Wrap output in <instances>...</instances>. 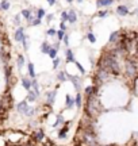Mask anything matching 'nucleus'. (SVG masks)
<instances>
[{
	"mask_svg": "<svg viewBox=\"0 0 138 146\" xmlns=\"http://www.w3.org/2000/svg\"><path fill=\"white\" fill-rule=\"evenodd\" d=\"M125 68H126V76L127 77L134 79V77H135V74H137V60H135L133 56L127 57Z\"/></svg>",
	"mask_w": 138,
	"mask_h": 146,
	"instance_id": "nucleus-1",
	"label": "nucleus"
},
{
	"mask_svg": "<svg viewBox=\"0 0 138 146\" xmlns=\"http://www.w3.org/2000/svg\"><path fill=\"white\" fill-rule=\"evenodd\" d=\"M24 27H22V26H19V27L17 28V31H15V34H14V39L17 41L18 43H22L23 38H24Z\"/></svg>",
	"mask_w": 138,
	"mask_h": 146,
	"instance_id": "nucleus-2",
	"label": "nucleus"
},
{
	"mask_svg": "<svg viewBox=\"0 0 138 146\" xmlns=\"http://www.w3.org/2000/svg\"><path fill=\"white\" fill-rule=\"evenodd\" d=\"M115 12L119 15V16H126V15H129L130 14V10H129V7L125 6V4H121V6L116 7Z\"/></svg>",
	"mask_w": 138,
	"mask_h": 146,
	"instance_id": "nucleus-3",
	"label": "nucleus"
},
{
	"mask_svg": "<svg viewBox=\"0 0 138 146\" xmlns=\"http://www.w3.org/2000/svg\"><path fill=\"white\" fill-rule=\"evenodd\" d=\"M66 79L71 80V83L75 85V88H76L77 91L80 89V77H77V76H72V74L66 73Z\"/></svg>",
	"mask_w": 138,
	"mask_h": 146,
	"instance_id": "nucleus-4",
	"label": "nucleus"
},
{
	"mask_svg": "<svg viewBox=\"0 0 138 146\" xmlns=\"http://www.w3.org/2000/svg\"><path fill=\"white\" fill-rule=\"evenodd\" d=\"M119 39H121V31H112V33L110 34L108 42H110L111 45H114V43H116Z\"/></svg>",
	"mask_w": 138,
	"mask_h": 146,
	"instance_id": "nucleus-5",
	"label": "nucleus"
},
{
	"mask_svg": "<svg viewBox=\"0 0 138 146\" xmlns=\"http://www.w3.org/2000/svg\"><path fill=\"white\" fill-rule=\"evenodd\" d=\"M115 0H96V7L98 8H106V7H110Z\"/></svg>",
	"mask_w": 138,
	"mask_h": 146,
	"instance_id": "nucleus-6",
	"label": "nucleus"
},
{
	"mask_svg": "<svg viewBox=\"0 0 138 146\" xmlns=\"http://www.w3.org/2000/svg\"><path fill=\"white\" fill-rule=\"evenodd\" d=\"M28 107V101L23 100V101H19L17 104V108H18V112L19 114H24V111H26V108Z\"/></svg>",
	"mask_w": 138,
	"mask_h": 146,
	"instance_id": "nucleus-7",
	"label": "nucleus"
},
{
	"mask_svg": "<svg viewBox=\"0 0 138 146\" xmlns=\"http://www.w3.org/2000/svg\"><path fill=\"white\" fill-rule=\"evenodd\" d=\"M76 20H77V14H76V11H75V10L68 11V20H66V22L73 24V23H76Z\"/></svg>",
	"mask_w": 138,
	"mask_h": 146,
	"instance_id": "nucleus-8",
	"label": "nucleus"
},
{
	"mask_svg": "<svg viewBox=\"0 0 138 146\" xmlns=\"http://www.w3.org/2000/svg\"><path fill=\"white\" fill-rule=\"evenodd\" d=\"M65 56H66V62H75L76 61V58H75V53H73L71 49H66L65 50Z\"/></svg>",
	"mask_w": 138,
	"mask_h": 146,
	"instance_id": "nucleus-9",
	"label": "nucleus"
},
{
	"mask_svg": "<svg viewBox=\"0 0 138 146\" xmlns=\"http://www.w3.org/2000/svg\"><path fill=\"white\" fill-rule=\"evenodd\" d=\"M65 99H66V110H72L73 106H75V99H73L71 95H66L65 96Z\"/></svg>",
	"mask_w": 138,
	"mask_h": 146,
	"instance_id": "nucleus-10",
	"label": "nucleus"
},
{
	"mask_svg": "<svg viewBox=\"0 0 138 146\" xmlns=\"http://www.w3.org/2000/svg\"><path fill=\"white\" fill-rule=\"evenodd\" d=\"M55 95H57V89H54L53 92H49V93H48V99H46V100H48V104H49V106L54 103V100H55Z\"/></svg>",
	"mask_w": 138,
	"mask_h": 146,
	"instance_id": "nucleus-11",
	"label": "nucleus"
},
{
	"mask_svg": "<svg viewBox=\"0 0 138 146\" xmlns=\"http://www.w3.org/2000/svg\"><path fill=\"white\" fill-rule=\"evenodd\" d=\"M27 72H28V74H30V77L31 79H35V69H34V64L33 62H28L27 64Z\"/></svg>",
	"mask_w": 138,
	"mask_h": 146,
	"instance_id": "nucleus-12",
	"label": "nucleus"
},
{
	"mask_svg": "<svg viewBox=\"0 0 138 146\" xmlns=\"http://www.w3.org/2000/svg\"><path fill=\"white\" fill-rule=\"evenodd\" d=\"M22 85L26 91L31 89V80L27 79V77H22Z\"/></svg>",
	"mask_w": 138,
	"mask_h": 146,
	"instance_id": "nucleus-13",
	"label": "nucleus"
},
{
	"mask_svg": "<svg viewBox=\"0 0 138 146\" xmlns=\"http://www.w3.org/2000/svg\"><path fill=\"white\" fill-rule=\"evenodd\" d=\"M75 106L77 107V108H81V106H83V96H81L80 92H79L77 95H76V97H75Z\"/></svg>",
	"mask_w": 138,
	"mask_h": 146,
	"instance_id": "nucleus-14",
	"label": "nucleus"
},
{
	"mask_svg": "<svg viewBox=\"0 0 138 146\" xmlns=\"http://www.w3.org/2000/svg\"><path fill=\"white\" fill-rule=\"evenodd\" d=\"M10 8H11L10 1H8V0H1V3H0V10H3V11H8Z\"/></svg>",
	"mask_w": 138,
	"mask_h": 146,
	"instance_id": "nucleus-15",
	"label": "nucleus"
},
{
	"mask_svg": "<svg viewBox=\"0 0 138 146\" xmlns=\"http://www.w3.org/2000/svg\"><path fill=\"white\" fill-rule=\"evenodd\" d=\"M49 49H50V43L48 42V41H44V42H42V45H41V51H42L44 54H48Z\"/></svg>",
	"mask_w": 138,
	"mask_h": 146,
	"instance_id": "nucleus-16",
	"label": "nucleus"
},
{
	"mask_svg": "<svg viewBox=\"0 0 138 146\" xmlns=\"http://www.w3.org/2000/svg\"><path fill=\"white\" fill-rule=\"evenodd\" d=\"M35 99H37V95L34 93V91L33 89H28L27 91V99H26V101H35Z\"/></svg>",
	"mask_w": 138,
	"mask_h": 146,
	"instance_id": "nucleus-17",
	"label": "nucleus"
},
{
	"mask_svg": "<svg viewBox=\"0 0 138 146\" xmlns=\"http://www.w3.org/2000/svg\"><path fill=\"white\" fill-rule=\"evenodd\" d=\"M57 53H58V50H57V49H54L53 46L50 45V49H49V51H48V56L53 60V58H55V57H57Z\"/></svg>",
	"mask_w": 138,
	"mask_h": 146,
	"instance_id": "nucleus-18",
	"label": "nucleus"
},
{
	"mask_svg": "<svg viewBox=\"0 0 138 146\" xmlns=\"http://www.w3.org/2000/svg\"><path fill=\"white\" fill-rule=\"evenodd\" d=\"M17 64H18V68H19V70L23 68V65H24V56H22V54H19L17 58Z\"/></svg>",
	"mask_w": 138,
	"mask_h": 146,
	"instance_id": "nucleus-19",
	"label": "nucleus"
},
{
	"mask_svg": "<svg viewBox=\"0 0 138 146\" xmlns=\"http://www.w3.org/2000/svg\"><path fill=\"white\" fill-rule=\"evenodd\" d=\"M57 79H58V81H61V83H65L66 80V72H62V70H60V72L57 73Z\"/></svg>",
	"mask_w": 138,
	"mask_h": 146,
	"instance_id": "nucleus-20",
	"label": "nucleus"
},
{
	"mask_svg": "<svg viewBox=\"0 0 138 146\" xmlns=\"http://www.w3.org/2000/svg\"><path fill=\"white\" fill-rule=\"evenodd\" d=\"M45 15H46V11H45V8H38L37 10V14H35V18H38V19H44Z\"/></svg>",
	"mask_w": 138,
	"mask_h": 146,
	"instance_id": "nucleus-21",
	"label": "nucleus"
},
{
	"mask_svg": "<svg viewBox=\"0 0 138 146\" xmlns=\"http://www.w3.org/2000/svg\"><path fill=\"white\" fill-rule=\"evenodd\" d=\"M44 138H45V133L42 131V130H39V131L35 133V142H41Z\"/></svg>",
	"mask_w": 138,
	"mask_h": 146,
	"instance_id": "nucleus-22",
	"label": "nucleus"
},
{
	"mask_svg": "<svg viewBox=\"0 0 138 146\" xmlns=\"http://www.w3.org/2000/svg\"><path fill=\"white\" fill-rule=\"evenodd\" d=\"M66 133H68V126H66V127H64V129H61L60 131H58V138H60V139H65V138H66Z\"/></svg>",
	"mask_w": 138,
	"mask_h": 146,
	"instance_id": "nucleus-23",
	"label": "nucleus"
},
{
	"mask_svg": "<svg viewBox=\"0 0 138 146\" xmlns=\"http://www.w3.org/2000/svg\"><path fill=\"white\" fill-rule=\"evenodd\" d=\"M34 114H35V108H33V107L28 106L27 108H26V111H24L23 115H26V116H33Z\"/></svg>",
	"mask_w": 138,
	"mask_h": 146,
	"instance_id": "nucleus-24",
	"label": "nucleus"
},
{
	"mask_svg": "<svg viewBox=\"0 0 138 146\" xmlns=\"http://www.w3.org/2000/svg\"><path fill=\"white\" fill-rule=\"evenodd\" d=\"M85 38H87V39H88L91 43H95V42H96V37H95V34L91 33V31H89V33L85 35Z\"/></svg>",
	"mask_w": 138,
	"mask_h": 146,
	"instance_id": "nucleus-25",
	"label": "nucleus"
},
{
	"mask_svg": "<svg viewBox=\"0 0 138 146\" xmlns=\"http://www.w3.org/2000/svg\"><path fill=\"white\" fill-rule=\"evenodd\" d=\"M22 45H23V50L27 51L28 50V35H24V38L22 41Z\"/></svg>",
	"mask_w": 138,
	"mask_h": 146,
	"instance_id": "nucleus-26",
	"label": "nucleus"
},
{
	"mask_svg": "<svg viewBox=\"0 0 138 146\" xmlns=\"http://www.w3.org/2000/svg\"><path fill=\"white\" fill-rule=\"evenodd\" d=\"M39 24H42V20L38 19V18H34L33 20L28 23V26H39Z\"/></svg>",
	"mask_w": 138,
	"mask_h": 146,
	"instance_id": "nucleus-27",
	"label": "nucleus"
},
{
	"mask_svg": "<svg viewBox=\"0 0 138 146\" xmlns=\"http://www.w3.org/2000/svg\"><path fill=\"white\" fill-rule=\"evenodd\" d=\"M108 14H110V12L107 11V10H102V11H99L98 14H96V16L98 18H107L108 16Z\"/></svg>",
	"mask_w": 138,
	"mask_h": 146,
	"instance_id": "nucleus-28",
	"label": "nucleus"
},
{
	"mask_svg": "<svg viewBox=\"0 0 138 146\" xmlns=\"http://www.w3.org/2000/svg\"><path fill=\"white\" fill-rule=\"evenodd\" d=\"M61 123H64V118H62V115H57V122L53 124V127H57V126H60Z\"/></svg>",
	"mask_w": 138,
	"mask_h": 146,
	"instance_id": "nucleus-29",
	"label": "nucleus"
},
{
	"mask_svg": "<svg viewBox=\"0 0 138 146\" xmlns=\"http://www.w3.org/2000/svg\"><path fill=\"white\" fill-rule=\"evenodd\" d=\"M20 14H22V16L27 20L28 18H30V15H31V11H30V10H22V12H20Z\"/></svg>",
	"mask_w": 138,
	"mask_h": 146,
	"instance_id": "nucleus-30",
	"label": "nucleus"
},
{
	"mask_svg": "<svg viewBox=\"0 0 138 146\" xmlns=\"http://www.w3.org/2000/svg\"><path fill=\"white\" fill-rule=\"evenodd\" d=\"M55 35H57V39L61 42V39H62V37L65 35V31H62V30H58V31H55Z\"/></svg>",
	"mask_w": 138,
	"mask_h": 146,
	"instance_id": "nucleus-31",
	"label": "nucleus"
},
{
	"mask_svg": "<svg viewBox=\"0 0 138 146\" xmlns=\"http://www.w3.org/2000/svg\"><path fill=\"white\" fill-rule=\"evenodd\" d=\"M61 42H64V45H65V46H69V35H68L66 33H65V35L62 37Z\"/></svg>",
	"mask_w": 138,
	"mask_h": 146,
	"instance_id": "nucleus-32",
	"label": "nucleus"
},
{
	"mask_svg": "<svg viewBox=\"0 0 138 146\" xmlns=\"http://www.w3.org/2000/svg\"><path fill=\"white\" fill-rule=\"evenodd\" d=\"M61 60L58 58V57H55V58H53V69H57L58 68V65H60Z\"/></svg>",
	"mask_w": 138,
	"mask_h": 146,
	"instance_id": "nucleus-33",
	"label": "nucleus"
},
{
	"mask_svg": "<svg viewBox=\"0 0 138 146\" xmlns=\"http://www.w3.org/2000/svg\"><path fill=\"white\" fill-rule=\"evenodd\" d=\"M75 64H76V66H77V69L80 70V73H81V74H85V69L83 68V65H81L80 62H77V61H75Z\"/></svg>",
	"mask_w": 138,
	"mask_h": 146,
	"instance_id": "nucleus-34",
	"label": "nucleus"
},
{
	"mask_svg": "<svg viewBox=\"0 0 138 146\" xmlns=\"http://www.w3.org/2000/svg\"><path fill=\"white\" fill-rule=\"evenodd\" d=\"M68 20V11L61 12V22H66Z\"/></svg>",
	"mask_w": 138,
	"mask_h": 146,
	"instance_id": "nucleus-35",
	"label": "nucleus"
},
{
	"mask_svg": "<svg viewBox=\"0 0 138 146\" xmlns=\"http://www.w3.org/2000/svg\"><path fill=\"white\" fill-rule=\"evenodd\" d=\"M46 35H48V37H55V30L53 27L49 28V30L46 31Z\"/></svg>",
	"mask_w": 138,
	"mask_h": 146,
	"instance_id": "nucleus-36",
	"label": "nucleus"
},
{
	"mask_svg": "<svg viewBox=\"0 0 138 146\" xmlns=\"http://www.w3.org/2000/svg\"><path fill=\"white\" fill-rule=\"evenodd\" d=\"M45 18H46V22L49 23L54 19V15H53V14H48V15H45Z\"/></svg>",
	"mask_w": 138,
	"mask_h": 146,
	"instance_id": "nucleus-37",
	"label": "nucleus"
},
{
	"mask_svg": "<svg viewBox=\"0 0 138 146\" xmlns=\"http://www.w3.org/2000/svg\"><path fill=\"white\" fill-rule=\"evenodd\" d=\"M14 22H15V24L19 26V24H20V15H15V16H14Z\"/></svg>",
	"mask_w": 138,
	"mask_h": 146,
	"instance_id": "nucleus-38",
	"label": "nucleus"
},
{
	"mask_svg": "<svg viewBox=\"0 0 138 146\" xmlns=\"http://www.w3.org/2000/svg\"><path fill=\"white\" fill-rule=\"evenodd\" d=\"M60 30H62V31H66V24H65V22H61L60 23Z\"/></svg>",
	"mask_w": 138,
	"mask_h": 146,
	"instance_id": "nucleus-39",
	"label": "nucleus"
},
{
	"mask_svg": "<svg viewBox=\"0 0 138 146\" xmlns=\"http://www.w3.org/2000/svg\"><path fill=\"white\" fill-rule=\"evenodd\" d=\"M48 3H49V6H54L55 3H57V0H46Z\"/></svg>",
	"mask_w": 138,
	"mask_h": 146,
	"instance_id": "nucleus-40",
	"label": "nucleus"
},
{
	"mask_svg": "<svg viewBox=\"0 0 138 146\" xmlns=\"http://www.w3.org/2000/svg\"><path fill=\"white\" fill-rule=\"evenodd\" d=\"M65 1H66V3H72L73 0H65Z\"/></svg>",
	"mask_w": 138,
	"mask_h": 146,
	"instance_id": "nucleus-41",
	"label": "nucleus"
},
{
	"mask_svg": "<svg viewBox=\"0 0 138 146\" xmlns=\"http://www.w3.org/2000/svg\"><path fill=\"white\" fill-rule=\"evenodd\" d=\"M77 1H79V3H83V1H84V0H77Z\"/></svg>",
	"mask_w": 138,
	"mask_h": 146,
	"instance_id": "nucleus-42",
	"label": "nucleus"
},
{
	"mask_svg": "<svg viewBox=\"0 0 138 146\" xmlns=\"http://www.w3.org/2000/svg\"><path fill=\"white\" fill-rule=\"evenodd\" d=\"M107 146H116V145H107Z\"/></svg>",
	"mask_w": 138,
	"mask_h": 146,
	"instance_id": "nucleus-43",
	"label": "nucleus"
}]
</instances>
